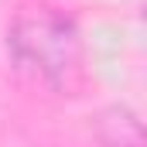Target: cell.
Instances as JSON below:
<instances>
[{
    "label": "cell",
    "mask_w": 147,
    "mask_h": 147,
    "mask_svg": "<svg viewBox=\"0 0 147 147\" xmlns=\"http://www.w3.org/2000/svg\"><path fill=\"white\" fill-rule=\"evenodd\" d=\"M92 127H96V137L103 147H144L140 116L130 106H106Z\"/></svg>",
    "instance_id": "2"
},
{
    "label": "cell",
    "mask_w": 147,
    "mask_h": 147,
    "mask_svg": "<svg viewBox=\"0 0 147 147\" xmlns=\"http://www.w3.org/2000/svg\"><path fill=\"white\" fill-rule=\"evenodd\" d=\"M7 48L17 65L45 79L55 89H72L82 79V38L72 17L38 7L14 17L7 31Z\"/></svg>",
    "instance_id": "1"
}]
</instances>
